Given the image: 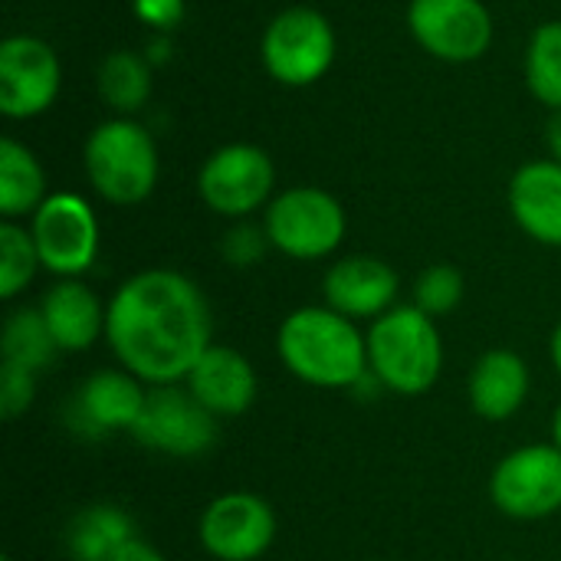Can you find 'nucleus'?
I'll return each mask as SVG.
<instances>
[{
  "instance_id": "obj_1",
  "label": "nucleus",
  "mask_w": 561,
  "mask_h": 561,
  "mask_svg": "<svg viewBox=\"0 0 561 561\" xmlns=\"http://www.w3.org/2000/svg\"><path fill=\"white\" fill-rule=\"evenodd\" d=\"M105 342L138 381L151 388L181 385L214 345L210 302L178 270H141L112 293Z\"/></svg>"
},
{
  "instance_id": "obj_2",
  "label": "nucleus",
  "mask_w": 561,
  "mask_h": 561,
  "mask_svg": "<svg viewBox=\"0 0 561 561\" xmlns=\"http://www.w3.org/2000/svg\"><path fill=\"white\" fill-rule=\"evenodd\" d=\"M279 362L293 378L322 391H352L368 375V335L329 306L289 312L276 332Z\"/></svg>"
},
{
  "instance_id": "obj_3",
  "label": "nucleus",
  "mask_w": 561,
  "mask_h": 561,
  "mask_svg": "<svg viewBox=\"0 0 561 561\" xmlns=\"http://www.w3.org/2000/svg\"><path fill=\"white\" fill-rule=\"evenodd\" d=\"M368 371L401 398L427 394L444 371L437 322L417 306H394L368 329Z\"/></svg>"
},
{
  "instance_id": "obj_4",
  "label": "nucleus",
  "mask_w": 561,
  "mask_h": 561,
  "mask_svg": "<svg viewBox=\"0 0 561 561\" xmlns=\"http://www.w3.org/2000/svg\"><path fill=\"white\" fill-rule=\"evenodd\" d=\"M82 164L92 191L115 207L148 201L161 171L154 135L135 118H108L95 125L85 138Z\"/></svg>"
},
{
  "instance_id": "obj_5",
  "label": "nucleus",
  "mask_w": 561,
  "mask_h": 561,
  "mask_svg": "<svg viewBox=\"0 0 561 561\" xmlns=\"http://www.w3.org/2000/svg\"><path fill=\"white\" fill-rule=\"evenodd\" d=\"M339 53L335 26L316 7H289L276 13L260 39L263 69L289 89H306L319 82Z\"/></svg>"
},
{
  "instance_id": "obj_6",
  "label": "nucleus",
  "mask_w": 561,
  "mask_h": 561,
  "mask_svg": "<svg viewBox=\"0 0 561 561\" xmlns=\"http://www.w3.org/2000/svg\"><path fill=\"white\" fill-rule=\"evenodd\" d=\"M273 250L289 260H325L332 256L348 230L345 207L322 187H289L276 194L263 214Z\"/></svg>"
},
{
  "instance_id": "obj_7",
  "label": "nucleus",
  "mask_w": 561,
  "mask_h": 561,
  "mask_svg": "<svg viewBox=\"0 0 561 561\" xmlns=\"http://www.w3.org/2000/svg\"><path fill=\"white\" fill-rule=\"evenodd\" d=\"M276 187L273 158L250 141H233L217 148L197 171L201 201L230 220H247L250 214L270 207Z\"/></svg>"
},
{
  "instance_id": "obj_8",
  "label": "nucleus",
  "mask_w": 561,
  "mask_h": 561,
  "mask_svg": "<svg viewBox=\"0 0 561 561\" xmlns=\"http://www.w3.org/2000/svg\"><path fill=\"white\" fill-rule=\"evenodd\" d=\"M39 263L56 279H79L99 256V217L92 204L72 191L49 194L30 217Z\"/></svg>"
},
{
  "instance_id": "obj_9",
  "label": "nucleus",
  "mask_w": 561,
  "mask_h": 561,
  "mask_svg": "<svg viewBox=\"0 0 561 561\" xmlns=\"http://www.w3.org/2000/svg\"><path fill=\"white\" fill-rule=\"evenodd\" d=\"M493 506L519 523L549 519L561 510V450L556 444H529L506 454L490 477Z\"/></svg>"
},
{
  "instance_id": "obj_10",
  "label": "nucleus",
  "mask_w": 561,
  "mask_h": 561,
  "mask_svg": "<svg viewBox=\"0 0 561 561\" xmlns=\"http://www.w3.org/2000/svg\"><path fill=\"white\" fill-rule=\"evenodd\" d=\"M408 30L440 62H477L493 46V13L483 0H411Z\"/></svg>"
},
{
  "instance_id": "obj_11",
  "label": "nucleus",
  "mask_w": 561,
  "mask_h": 561,
  "mask_svg": "<svg viewBox=\"0 0 561 561\" xmlns=\"http://www.w3.org/2000/svg\"><path fill=\"white\" fill-rule=\"evenodd\" d=\"M131 437L164 457H201L217 440V417L181 385L151 388Z\"/></svg>"
},
{
  "instance_id": "obj_12",
  "label": "nucleus",
  "mask_w": 561,
  "mask_h": 561,
  "mask_svg": "<svg viewBox=\"0 0 561 561\" xmlns=\"http://www.w3.org/2000/svg\"><path fill=\"white\" fill-rule=\"evenodd\" d=\"M62 85L56 49L30 33H13L0 43V112L13 122L43 115Z\"/></svg>"
},
{
  "instance_id": "obj_13",
  "label": "nucleus",
  "mask_w": 561,
  "mask_h": 561,
  "mask_svg": "<svg viewBox=\"0 0 561 561\" xmlns=\"http://www.w3.org/2000/svg\"><path fill=\"white\" fill-rule=\"evenodd\" d=\"M197 539L210 559L256 561L276 539V513L256 493H224L201 513Z\"/></svg>"
},
{
  "instance_id": "obj_14",
  "label": "nucleus",
  "mask_w": 561,
  "mask_h": 561,
  "mask_svg": "<svg viewBox=\"0 0 561 561\" xmlns=\"http://www.w3.org/2000/svg\"><path fill=\"white\" fill-rule=\"evenodd\" d=\"M145 381H138L125 368L92 371L76 398L69 401V427L82 437H105L118 431H131L145 408Z\"/></svg>"
},
{
  "instance_id": "obj_15",
  "label": "nucleus",
  "mask_w": 561,
  "mask_h": 561,
  "mask_svg": "<svg viewBox=\"0 0 561 561\" xmlns=\"http://www.w3.org/2000/svg\"><path fill=\"white\" fill-rule=\"evenodd\" d=\"M401 279L391 263L378 256H342L339 263L329 266L322 279V296L325 306L348 316L352 322L358 319H381L385 312L394 309Z\"/></svg>"
},
{
  "instance_id": "obj_16",
  "label": "nucleus",
  "mask_w": 561,
  "mask_h": 561,
  "mask_svg": "<svg viewBox=\"0 0 561 561\" xmlns=\"http://www.w3.org/2000/svg\"><path fill=\"white\" fill-rule=\"evenodd\" d=\"M184 385L214 417L247 414L260 391L253 365L230 345H210L191 368Z\"/></svg>"
},
{
  "instance_id": "obj_17",
  "label": "nucleus",
  "mask_w": 561,
  "mask_h": 561,
  "mask_svg": "<svg viewBox=\"0 0 561 561\" xmlns=\"http://www.w3.org/2000/svg\"><path fill=\"white\" fill-rule=\"evenodd\" d=\"M510 210L526 237L542 247H561V164L529 161L510 181Z\"/></svg>"
},
{
  "instance_id": "obj_18",
  "label": "nucleus",
  "mask_w": 561,
  "mask_h": 561,
  "mask_svg": "<svg viewBox=\"0 0 561 561\" xmlns=\"http://www.w3.org/2000/svg\"><path fill=\"white\" fill-rule=\"evenodd\" d=\"M43 322L59 352H85L105 335V312L102 299L82 279H56L39 306Z\"/></svg>"
},
{
  "instance_id": "obj_19",
  "label": "nucleus",
  "mask_w": 561,
  "mask_h": 561,
  "mask_svg": "<svg viewBox=\"0 0 561 561\" xmlns=\"http://www.w3.org/2000/svg\"><path fill=\"white\" fill-rule=\"evenodd\" d=\"M529 365L513 348H490L470 371L467 394L470 408L483 421H510L529 398Z\"/></svg>"
},
{
  "instance_id": "obj_20",
  "label": "nucleus",
  "mask_w": 561,
  "mask_h": 561,
  "mask_svg": "<svg viewBox=\"0 0 561 561\" xmlns=\"http://www.w3.org/2000/svg\"><path fill=\"white\" fill-rule=\"evenodd\" d=\"M135 539V523L122 506L95 503L72 516L66 529V552L72 561H112Z\"/></svg>"
},
{
  "instance_id": "obj_21",
  "label": "nucleus",
  "mask_w": 561,
  "mask_h": 561,
  "mask_svg": "<svg viewBox=\"0 0 561 561\" xmlns=\"http://www.w3.org/2000/svg\"><path fill=\"white\" fill-rule=\"evenodd\" d=\"M46 174L39 158L16 138H0V214L3 220L33 217L46 201Z\"/></svg>"
},
{
  "instance_id": "obj_22",
  "label": "nucleus",
  "mask_w": 561,
  "mask_h": 561,
  "mask_svg": "<svg viewBox=\"0 0 561 561\" xmlns=\"http://www.w3.org/2000/svg\"><path fill=\"white\" fill-rule=\"evenodd\" d=\"M95 89L118 118H131L135 112L148 105L151 89H154V72H151L148 56L131 53V49L108 53L95 69Z\"/></svg>"
},
{
  "instance_id": "obj_23",
  "label": "nucleus",
  "mask_w": 561,
  "mask_h": 561,
  "mask_svg": "<svg viewBox=\"0 0 561 561\" xmlns=\"http://www.w3.org/2000/svg\"><path fill=\"white\" fill-rule=\"evenodd\" d=\"M56 342L39 309H16L3 325V362L39 375L56 358Z\"/></svg>"
},
{
  "instance_id": "obj_24",
  "label": "nucleus",
  "mask_w": 561,
  "mask_h": 561,
  "mask_svg": "<svg viewBox=\"0 0 561 561\" xmlns=\"http://www.w3.org/2000/svg\"><path fill=\"white\" fill-rule=\"evenodd\" d=\"M526 85L552 112H561V20L542 23L526 49Z\"/></svg>"
},
{
  "instance_id": "obj_25",
  "label": "nucleus",
  "mask_w": 561,
  "mask_h": 561,
  "mask_svg": "<svg viewBox=\"0 0 561 561\" xmlns=\"http://www.w3.org/2000/svg\"><path fill=\"white\" fill-rule=\"evenodd\" d=\"M36 270H43V263H39L30 227H20L16 220H3L0 224V296L16 299L33 283Z\"/></svg>"
},
{
  "instance_id": "obj_26",
  "label": "nucleus",
  "mask_w": 561,
  "mask_h": 561,
  "mask_svg": "<svg viewBox=\"0 0 561 561\" xmlns=\"http://www.w3.org/2000/svg\"><path fill=\"white\" fill-rule=\"evenodd\" d=\"M463 293H467L463 273L450 263H434L414 283V306L427 312L431 319L450 316L463 302Z\"/></svg>"
},
{
  "instance_id": "obj_27",
  "label": "nucleus",
  "mask_w": 561,
  "mask_h": 561,
  "mask_svg": "<svg viewBox=\"0 0 561 561\" xmlns=\"http://www.w3.org/2000/svg\"><path fill=\"white\" fill-rule=\"evenodd\" d=\"M270 237H266V227L263 224H250V220H237L227 233H224V243H220V253L230 266L237 270H247V266H256L266 253Z\"/></svg>"
},
{
  "instance_id": "obj_28",
  "label": "nucleus",
  "mask_w": 561,
  "mask_h": 561,
  "mask_svg": "<svg viewBox=\"0 0 561 561\" xmlns=\"http://www.w3.org/2000/svg\"><path fill=\"white\" fill-rule=\"evenodd\" d=\"M33 398H36V375L3 362L0 365V417L13 421V417L26 414Z\"/></svg>"
},
{
  "instance_id": "obj_29",
  "label": "nucleus",
  "mask_w": 561,
  "mask_h": 561,
  "mask_svg": "<svg viewBox=\"0 0 561 561\" xmlns=\"http://www.w3.org/2000/svg\"><path fill=\"white\" fill-rule=\"evenodd\" d=\"M131 10H135V16H138L148 30H154V33H171V30L184 20L187 3H184V0H131Z\"/></svg>"
},
{
  "instance_id": "obj_30",
  "label": "nucleus",
  "mask_w": 561,
  "mask_h": 561,
  "mask_svg": "<svg viewBox=\"0 0 561 561\" xmlns=\"http://www.w3.org/2000/svg\"><path fill=\"white\" fill-rule=\"evenodd\" d=\"M112 561H168L151 542H145V539H131V542H125L122 549H118V556Z\"/></svg>"
},
{
  "instance_id": "obj_31",
  "label": "nucleus",
  "mask_w": 561,
  "mask_h": 561,
  "mask_svg": "<svg viewBox=\"0 0 561 561\" xmlns=\"http://www.w3.org/2000/svg\"><path fill=\"white\" fill-rule=\"evenodd\" d=\"M546 145L552 151V161L561 164V112H552V118L546 125Z\"/></svg>"
},
{
  "instance_id": "obj_32",
  "label": "nucleus",
  "mask_w": 561,
  "mask_h": 561,
  "mask_svg": "<svg viewBox=\"0 0 561 561\" xmlns=\"http://www.w3.org/2000/svg\"><path fill=\"white\" fill-rule=\"evenodd\" d=\"M168 49H171V43H168V33H158V39H151L148 43V62L154 66V62H164L168 59Z\"/></svg>"
},
{
  "instance_id": "obj_33",
  "label": "nucleus",
  "mask_w": 561,
  "mask_h": 561,
  "mask_svg": "<svg viewBox=\"0 0 561 561\" xmlns=\"http://www.w3.org/2000/svg\"><path fill=\"white\" fill-rule=\"evenodd\" d=\"M552 362H556V368H559L561 375V322L556 325V332H552Z\"/></svg>"
},
{
  "instance_id": "obj_34",
  "label": "nucleus",
  "mask_w": 561,
  "mask_h": 561,
  "mask_svg": "<svg viewBox=\"0 0 561 561\" xmlns=\"http://www.w3.org/2000/svg\"><path fill=\"white\" fill-rule=\"evenodd\" d=\"M552 444L561 450V404L556 408V414H552Z\"/></svg>"
},
{
  "instance_id": "obj_35",
  "label": "nucleus",
  "mask_w": 561,
  "mask_h": 561,
  "mask_svg": "<svg viewBox=\"0 0 561 561\" xmlns=\"http://www.w3.org/2000/svg\"><path fill=\"white\" fill-rule=\"evenodd\" d=\"M0 561H13V559H10V556H3V559H0Z\"/></svg>"
}]
</instances>
